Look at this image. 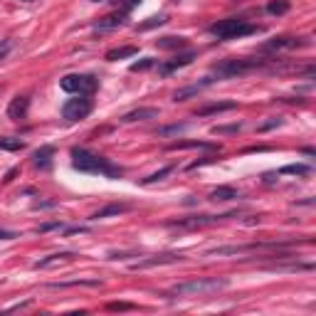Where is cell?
Instances as JSON below:
<instances>
[{
	"label": "cell",
	"instance_id": "1",
	"mask_svg": "<svg viewBox=\"0 0 316 316\" xmlns=\"http://www.w3.org/2000/svg\"><path fill=\"white\" fill-rule=\"evenodd\" d=\"M72 166L82 173H102V176H109V178H119L124 173L119 166H114L104 156L89 153L84 148H72Z\"/></svg>",
	"mask_w": 316,
	"mask_h": 316
},
{
	"label": "cell",
	"instance_id": "2",
	"mask_svg": "<svg viewBox=\"0 0 316 316\" xmlns=\"http://www.w3.org/2000/svg\"><path fill=\"white\" fill-rule=\"evenodd\" d=\"M230 282L225 277H203V279H188V282H181L173 287V297H210V294H217L222 289H227Z\"/></svg>",
	"mask_w": 316,
	"mask_h": 316
},
{
	"label": "cell",
	"instance_id": "3",
	"mask_svg": "<svg viewBox=\"0 0 316 316\" xmlns=\"http://www.w3.org/2000/svg\"><path fill=\"white\" fill-rule=\"evenodd\" d=\"M262 27L259 25H252L242 17H227V20H217L210 25V32L217 37V40H237V37H247V35H254L259 32Z\"/></svg>",
	"mask_w": 316,
	"mask_h": 316
},
{
	"label": "cell",
	"instance_id": "4",
	"mask_svg": "<svg viewBox=\"0 0 316 316\" xmlns=\"http://www.w3.org/2000/svg\"><path fill=\"white\" fill-rule=\"evenodd\" d=\"M264 60H250V57H237V60H225V62L215 64L212 72L220 77V79H232V77H240V74H247L257 67H262Z\"/></svg>",
	"mask_w": 316,
	"mask_h": 316
},
{
	"label": "cell",
	"instance_id": "5",
	"mask_svg": "<svg viewBox=\"0 0 316 316\" xmlns=\"http://www.w3.org/2000/svg\"><path fill=\"white\" fill-rule=\"evenodd\" d=\"M97 77L94 74H67L60 79V87L69 94H82V97H89L94 89H97Z\"/></svg>",
	"mask_w": 316,
	"mask_h": 316
},
{
	"label": "cell",
	"instance_id": "6",
	"mask_svg": "<svg viewBox=\"0 0 316 316\" xmlns=\"http://www.w3.org/2000/svg\"><path fill=\"white\" fill-rule=\"evenodd\" d=\"M92 114V99L89 97H77V99H69L62 106V116L67 121H82Z\"/></svg>",
	"mask_w": 316,
	"mask_h": 316
},
{
	"label": "cell",
	"instance_id": "7",
	"mask_svg": "<svg viewBox=\"0 0 316 316\" xmlns=\"http://www.w3.org/2000/svg\"><path fill=\"white\" fill-rule=\"evenodd\" d=\"M235 212H227V215H193V217H186V220H178V222H171L173 227H188V230H195V227H205V225H212L217 220H225V217H232Z\"/></svg>",
	"mask_w": 316,
	"mask_h": 316
},
{
	"label": "cell",
	"instance_id": "8",
	"mask_svg": "<svg viewBox=\"0 0 316 316\" xmlns=\"http://www.w3.org/2000/svg\"><path fill=\"white\" fill-rule=\"evenodd\" d=\"M181 259H183V254H158V257H148V259L133 262L131 269H151V267H161V264H176Z\"/></svg>",
	"mask_w": 316,
	"mask_h": 316
},
{
	"label": "cell",
	"instance_id": "9",
	"mask_svg": "<svg viewBox=\"0 0 316 316\" xmlns=\"http://www.w3.org/2000/svg\"><path fill=\"white\" fill-rule=\"evenodd\" d=\"M304 45H309L307 37H274L262 50H294V47H304Z\"/></svg>",
	"mask_w": 316,
	"mask_h": 316
},
{
	"label": "cell",
	"instance_id": "10",
	"mask_svg": "<svg viewBox=\"0 0 316 316\" xmlns=\"http://www.w3.org/2000/svg\"><path fill=\"white\" fill-rule=\"evenodd\" d=\"M27 111H30V97H15L12 102H10V106H7V116L12 119V121H22V119H27Z\"/></svg>",
	"mask_w": 316,
	"mask_h": 316
},
{
	"label": "cell",
	"instance_id": "11",
	"mask_svg": "<svg viewBox=\"0 0 316 316\" xmlns=\"http://www.w3.org/2000/svg\"><path fill=\"white\" fill-rule=\"evenodd\" d=\"M215 79L212 77H205L203 82H198V84H190V87H183V89H176L173 92V102H188V99H193L195 94H200L205 87H210Z\"/></svg>",
	"mask_w": 316,
	"mask_h": 316
},
{
	"label": "cell",
	"instance_id": "12",
	"mask_svg": "<svg viewBox=\"0 0 316 316\" xmlns=\"http://www.w3.org/2000/svg\"><path fill=\"white\" fill-rule=\"evenodd\" d=\"M195 57H198V55H195L193 50H190V52H183V55H176L173 60H168L166 64H161V69H158V72H161V77H168L171 72H176V69H181V67H188Z\"/></svg>",
	"mask_w": 316,
	"mask_h": 316
},
{
	"label": "cell",
	"instance_id": "13",
	"mask_svg": "<svg viewBox=\"0 0 316 316\" xmlns=\"http://www.w3.org/2000/svg\"><path fill=\"white\" fill-rule=\"evenodd\" d=\"M148 119H158V109L156 106H141V109H133L121 116L124 124H133V121H148Z\"/></svg>",
	"mask_w": 316,
	"mask_h": 316
},
{
	"label": "cell",
	"instance_id": "14",
	"mask_svg": "<svg viewBox=\"0 0 316 316\" xmlns=\"http://www.w3.org/2000/svg\"><path fill=\"white\" fill-rule=\"evenodd\" d=\"M131 210V203H109L104 205L102 210L92 212L89 220H104V217H114V215H121V212H128Z\"/></svg>",
	"mask_w": 316,
	"mask_h": 316
},
{
	"label": "cell",
	"instance_id": "15",
	"mask_svg": "<svg viewBox=\"0 0 316 316\" xmlns=\"http://www.w3.org/2000/svg\"><path fill=\"white\" fill-rule=\"evenodd\" d=\"M124 20H126V12H119V15H106V17H102L99 22H94V30H97V32H106V30H114V27L124 25Z\"/></svg>",
	"mask_w": 316,
	"mask_h": 316
},
{
	"label": "cell",
	"instance_id": "16",
	"mask_svg": "<svg viewBox=\"0 0 316 316\" xmlns=\"http://www.w3.org/2000/svg\"><path fill=\"white\" fill-rule=\"evenodd\" d=\"M52 156H55V148H52V146H42V148H37V151H35V156H32V163H35V168H40V171L50 168V163H52Z\"/></svg>",
	"mask_w": 316,
	"mask_h": 316
},
{
	"label": "cell",
	"instance_id": "17",
	"mask_svg": "<svg viewBox=\"0 0 316 316\" xmlns=\"http://www.w3.org/2000/svg\"><path fill=\"white\" fill-rule=\"evenodd\" d=\"M77 254L72 252H55L50 254V257H45V259H37L35 262V269H47V267H52V264H62V262H72Z\"/></svg>",
	"mask_w": 316,
	"mask_h": 316
},
{
	"label": "cell",
	"instance_id": "18",
	"mask_svg": "<svg viewBox=\"0 0 316 316\" xmlns=\"http://www.w3.org/2000/svg\"><path fill=\"white\" fill-rule=\"evenodd\" d=\"M237 104L235 102H215V104H208L203 109L195 111V116H210V114H222V111H232Z\"/></svg>",
	"mask_w": 316,
	"mask_h": 316
},
{
	"label": "cell",
	"instance_id": "19",
	"mask_svg": "<svg viewBox=\"0 0 316 316\" xmlns=\"http://www.w3.org/2000/svg\"><path fill=\"white\" fill-rule=\"evenodd\" d=\"M50 289H67V287H102L99 279H72V282H52Z\"/></svg>",
	"mask_w": 316,
	"mask_h": 316
},
{
	"label": "cell",
	"instance_id": "20",
	"mask_svg": "<svg viewBox=\"0 0 316 316\" xmlns=\"http://www.w3.org/2000/svg\"><path fill=\"white\" fill-rule=\"evenodd\" d=\"M156 45H158L161 50H183V47H188V40H186V37H173V35H168V37L156 40Z\"/></svg>",
	"mask_w": 316,
	"mask_h": 316
},
{
	"label": "cell",
	"instance_id": "21",
	"mask_svg": "<svg viewBox=\"0 0 316 316\" xmlns=\"http://www.w3.org/2000/svg\"><path fill=\"white\" fill-rule=\"evenodd\" d=\"M138 50L133 47V45H128V47H114V50H109L106 52V60L109 62H119V60H126V57H133Z\"/></svg>",
	"mask_w": 316,
	"mask_h": 316
},
{
	"label": "cell",
	"instance_id": "22",
	"mask_svg": "<svg viewBox=\"0 0 316 316\" xmlns=\"http://www.w3.org/2000/svg\"><path fill=\"white\" fill-rule=\"evenodd\" d=\"M210 198H212V200H237L240 193L235 188H230V186H217V188L210 193Z\"/></svg>",
	"mask_w": 316,
	"mask_h": 316
},
{
	"label": "cell",
	"instance_id": "23",
	"mask_svg": "<svg viewBox=\"0 0 316 316\" xmlns=\"http://www.w3.org/2000/svg\"><path fill=\"white\" fill-rule=\"evenodd\" d=\"M171 151H178V148H212V151H220L217 143H205V141H186V143H171L168 146Z\"/></svg>",
	"mask_w": 316,
	"mask_h": 316
},
{
	"label": "cell",
	"instance_id": "24",
	"mask_svg": "<svg viewBox=\"0 0 316 316\" xmlns=\"http://www.w3.org/2000/svg\"><path fill=\"white\" fill-rule=\"evenodd\" d=\"M309 166H304V163H292V166H284V168H279V176H309Z\"/></svg>",
	"mask_w": 316,
	"mask_h": 316
},
{
	"label": "cell",
	"instance_id": "25",
	"mask_svg": "<svg viewBox=\"0 0 316 316\" xmlns=\"http://www.w3.org/2000/svg\"><path fill=\"white\" fill-rule=\"evenodd\" d=\"M25 141L20 138H10V136H0V151H22Z\"/></svg>",
	"mask_w": 316,
	"mask_h": 316
},
{
	"label": "cell",
	"instance_id": "26",
	"mask_svg": "<svg viewBox=\"0 0 316 316\" xmlns=\"http://www.w3.org/2000/svg\"><path fill=\"white\" fill-rule=\"evenodd\" d=\"M289 0H269V5H267V12L269 15H284V12H289Z\"/></svg>",
	"mask_w": 316,
	"mask_h": 316
},
{
	"label": "cell",
	"instance_id": "27",
	"mask_svg": "<svg viewBox=\"0 0 316 316\" xmlns=\"http://www.w3.org/2000/svg\"><path fill=\"white\" fill-rule=\"evenodd\" d=\"M173 171H176V166H166V168H161V171H156V173L146 176L141 183H143V186H151V183H156V181H163V178H166V176H171Z\"/></svg>",
	"mask_w": 316,
	"mask_h": 316
},
{
	"label": "cell",
	"instance_id": "28",
	"mask_svg": "<svg viewBox=\"0 0 316 316\" xmlns=\"http://www.w3.org/2000/svg\"><path fill=\"white\" fill-rule=\"evenodd\" d=\"M163 22H168V15H153V17H148L146 22H138V30H141V32H146V30H151V27L163 25Z\"/></svg>",
	"mask_w": 316,
	"mask_h": 316
},
{
	"label": "cell",
	"instance_id": "29",
	"mask_svg": "<svg viewBox=\"0 0 316 316\" xmlns=\"http://www.w3.org/2000/svg\"><path fill=\"white\" fill-rule=\"evenodd\" d=\"M188 124H171V126H161L158 128V136H176V133H181V131H186Z\"/></svg>",
	"mask_w": 316,
	"mask_h": 316
},
{
	"label": "cell",
	"instance_id": "30",
	"mask_svg": "<svg viewBox=\"0 0 316 316\" xmlns=\"http://www.w3.org/2000/svg\"><path fill=\"white\" fill-rule=\"evenodd\" d=\"M153 64H156L153 57H143V60H138V62L131 64V72H146V69H151Z\"/></svg>",
	"mask_w": 316,
	"mask_h": 316
},
{
	"label": "cell",
	"instance_id": "31",
	"mask_svg": "<svg viewBox=\"0 0 316 316\" xmlns=\"http://www.w3.org/2000/svg\"><path fill=\"white\" fill-rule=\"evenodd\" d=\"M242 128V124H227V126H212L215 136H222V133H237Z\"/></svg>",
	"mask_w": 316,
	"mask_h": 316
},
{
	"label": "cell",
	"instance_id": "32",
	"mask_svg": "<svg viewBox=\"0 0 316 316\" xmlns=\"http://www.w3.org/2000/svg\"><path fill=\"white\" fill-rule=\"evenodd\" d=\"M106 309H109V312H131L133 304H126V302H111V304H106Z\"/></svg>",
	"mask_w": 316,
	"mask_h": 316
},
{
	"label": "cell",
	"instance_id": "33",
	"mask_svg": "<svg viewBox=\"0 0 316 316\" xmlns=\"http://www.w3.org/2000/svg\"><path fill=\"white\" fill-rule=\"evenodd\" d=\"M274 126H282V119H279V116H274V119H269V121L259 124L257 131H259V133H264V131H269V128H274Z\"/></svg>",
	"mask_w": 316,
	"mask_h": 316
},
{
	"label": "cell",
	"instance_id": "34",
	"mask_svg": "<svg viewBox=\"0 0 316 316\" xmlns=\"http://www.w3.org/2000/svg\"><path fill=\"white\" fill-rule=\"evenodd\" d=\"M12 40H0V60H5L7 55H10V50H12Z\"/></svg>",
	"mask_w": 316,
	"mask_h": 316
},
{
	"label": "cell",
	"instance_id": "35",
	"mask_svg": "<svg viewBox=\"0 0 316 316\" xmlns=\"http://www.w3.org/2000/svg\"><path fill=\"white\" fill-rule=\"evenodd\" d=\"M60 227H62V222H45L37 227V232H50V230H60Z\"/></svg>",
	"mask_w": 316,
	"mask_h": 316
},
{
	"label": "cell",
	"instance_id": "36",
	"mask_svg": "<svg viewBox=\"0 0 316 316\" xmlns=\"http://www.w3.org/2000/svg\"><path fill=\"white\" fill-rule=\"evenodd\" d=\"M15 237H20V235L12 230H0V240H15Z\"/></svg>",
	"mask_w": 316,
	"mask_h": 316
},
{
	"label": "cell",
	"instance_id": "37",
	"mask_svg": "<svg viewBox=\"0 0 316 316\" xmlns=\"http://www.w3.org/2000/svg\"><path fill=\"white\" fill-rule=\"evenodd\" d=\"M25 2H30V0H25Z\"/></svg>",
	"mask_w": 316,
	"mask_h": 316
},
{
	"label": "cell",
	"instance_id": "38",
	"mask_svg": "<svg viewBox=\"0 0 316 316\" xmlns=\"http://www.w3.org/2000/svg\"><path fill=\"white\" fill-rule=\"evenodd\" d=\"M94 2H99V0H94Z\"/></svg>",
	"mask_w": 316,
	"mask_h": 316
},
{
	"label": "cell",
	"instance_id": "39",
	"mask_svg": "<svg viewBox=\"0 0 316 316\" xmlns=\"http://www.w3.org/2000/svg\"><path fill=\"white\" fill-rule=\"evenodd\" d=\"M0 92H2V87H0Z\"/></svg>",
	"mask_w": 316,
	"mask_h": 316
}]
</instances>
